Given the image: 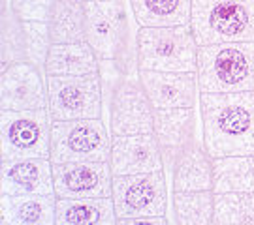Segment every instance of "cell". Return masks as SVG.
I'll return each mask as SVG.
<instances>
[{"instance_id": "cell-3", "label": "cell", "mask_w": 254, "mask_h": 225, "mask_svg": "<svg viewBox=\"0 0 254 225\" xmlns=\"http://www.w3.org/2000/svg\"><path fill=\"white\" fill-rule=\"evenodd\" d=\"M196 44L254 42V0H192Z\"/></svg>"}, {"instance_id": "cell-22", "label": "cell", "mask_w": 254, "mask_h": 225, "mask_svg": "<svg viewBox=\"0 0 254 225\" xmlns=\"http://www.w3.org/2000/svg\"><path fill=\"white\" fill-rule=\"evenodd\" d=\"M213 191H254V154L213 158Z\"/></svg>"}, {"instance_id": "cell-9", "label": "cell", "mask_w": 254, "mask_h": 225, "mask_svg": "<svg viewBox=\"0 0 254 225\" xmlns=\"http://www.w3.org/2000/svg\"><path fill=\"white\" fill-rule=\"evenodd\" d=\"M108 103L111 135L153 134L154 109L139 81V75L127 73L117 83L102 87Z\"/></svg>"}, {"instance_id": "cell-18", "label": "cell", "mask_w": 254, "mask_h": 225, "mask_svg": "<svg viewBox=\"0 0 254 225\" xmlns=\"http://www.w3.org/2000/svg\"><path fill=\"white\" fill-rule=\"evenodd\" d=\"M113 197H57V225H115Z\"/></svg>"}, {"instance_id": "cell-10", "label": "cell", "mask_w": 254, "mask_h": 225, "mask_svg": "<svg viewBox=\"0 0 254 225\" xmlns=\"http://www.w3.org/2000/svg\"><path fill=\"white\" fill-rule=\"evenodd\" d=\"M113 203L117 220L166 216L168 188L162 171L113 175Z\"/></svg>"}, {"instance_id": "cell-5", "label": "cell", "mask_w": 254, "mask_h": 225, "mask_svg": "<svg viewBox=\"0 0 254 225\" xmlns=\"http://www.w3.org/2000/svg\"><path fill=\"white\" fill-rule=\"evenodd\" d=\"M85 40L98 60H121L134 66V44L123 0H85Z\"/></svg>"}, {"instance_id": "cell-21", "label": "cell", "mask_w": 254, "mask_h": 225, "mask_svg": "<svg viewBox=\"0 0 254 225\" xmlns=\"http://www.w3.org/2000/svg\"><path fill=\"white\" fill-rule=\"evenodd\" d=\"M139 27L190 25L192 0H130Z\"/></svg>"}, {"instance_id": "cell-4", "label": "cell", "mask_w": 254, "mask_h": 225, "mask_svg": "<svg viewBox=\"0 0 254 225\" xmlns=\"http://www.w3.org/2000/svg\"><path fill=\"white\" fill-rule=\"evenodd\" d=\"M137 70L196 72L198 44L190 25L139 27L136 36Z\"/></svg>"}, {"instance_id": "cell-28", "label": "cell", "mask_w": 254, "mask_h": 225, "mask_svg": "<svg viewBox=\"0 0 254 225\" xmlns=\"http://www.w3.org/2000/svg\"><path fill=\"white\" fill-rule=\"evenodd\" d=\"M121 225H166L168 220L166 216H141V218H125V220H117Z\"/></svg>"}, {"instance_id": "cell-12", "label": "cell", "mask_w": 254, "mask_h": 225, "mask_svg": "<svg viewBox=\"0 0 254 225\" xmlns=\"http://www.w3.org/2000/svg\"><path fill=\"white\" fill-rule=\"evenodd\" d=\"M153 134L160 144L164 169L172 173L177 160L198 143L194 107L154 109Z\"/></svg>"}, {"instance_id": "cell-6", "label": "cell", "mask_w": 254, "mask_h": 225, "mask_svg": "<svg viewBox=\"0 0 254 225\" xmlns=\"http://www.w3.org/2000/svg\"><path fill=\"white\" fill-rule=\"evenodd\" d=\"M111 137L102 118L51 120V162H109Z\"/></svg>"}, {"instance_id": "cell-13", "label": "cell", "mask_w": 254, "mask_h": 225, "mask_svg": "<svg viewBox=\"0 0 254 225\" xmlns=\"http://www.w3.org/2000/svg\"><path fill=\"white\" fill-rule=\"evenodd\" d=\"M0 107L13 111L47 109V83L42 79V70L25 60L2 70Z\"/></svg>"}, {"instance_id": "cell-26", "label": "cell", "mask_w": 254, "mask_h": 225, "mask_svg": "<svg viewBox=\"0 0 254 225\" xmlns=\"http://www.w3.org/2000/svg\"><path fill=\"white\" fill-rule=\"evenodd\" d=\"M215 225H254V191L215 193Z\"/></svg>"}, {"instance_id": "cell-7", "label": "cell", "mask_w": 254, "mask_h": 225, "mask_svg": "<svg viewBox=\"0 0 254 225\" xmlns=\"http://www.w3.org/2000/svg\"><path fill=\"white\" fill-rule=\"evenodd\" d=\"M51 117L47 109L0 113V156L13 158H51Z\"/></svg>"}, {"instance_id": "cell-8", "label": "cell", "mask_w": 254, "mask_h": 225, "mask_svg": "<svg viewBox=\"0 0 254 225\" xmlns=\"http://www.w3.org/2000/svg\"><path fill=\"white\" fill-rule=\"evenodd\" d=\"M47 111L51 120L102 118L100 75H47Z\"/></svg>"}, {"instance_id": "cell-14", "label": "cell", "mask_w": 254, "mask_h": 225, "mask_svg": "<svg viewBox=\"0 0 254 225\" xmlns=\"http://www.w3.org/2000/svg\"><path fill=\"white\" fill-rule=\"evenodd\" d=\"M2 195H55L51 158H13L0 163Z\"/></svg>"}, {"instance_id": "cell-27", "label": "cell", "mask_w": 254, "mask_h": 225, "mask_svg": "<svg viewBox=\"0 0 254 225\" xmlns=\"http://www.w3.org/2000/svg\"><path fill=\"white\" fill-rule=\"evenodd\" d=\"M11 11L21 21H49L57 0H9Z\"/></svg>"}, {"instance_id": "cell-20", "label": "cell", "mask_w": 254, "mask_h": 225, "mask_svg": "<svg viewBox=\"0 0 254 225\" xmlns=\"http://www.w3.org/2000/svg\"><path fill=\"white\" fill-rule=\"evenodd\" d=\"M172 186L173 191L213 189V158L205 144L198 141L177 160L172 171Z\"/></svg>"}, {"instance_id": "cell-19", "label": "cell", "mask_w": 254, "mask_h": 225, "mask_svg": "<svg viewBox=\"0 0 254 225\" xmlns=\"http://www.w3.org/2000/svg\"><path fill=\"white\" fill-rule=\"evenodd\" d=\"M46 75H100V60L87 40L53 44L47 54Z\"/></svg>"}, {"instance_id": "cell-25", "label": "cell", "mask_w": 254, "mask_h": 225, "mask_svg": "<svg viewBox=\"0 0 254 225\" xmlns=\"http://www.w3.org/2000/svg\"><path fill=\"white\" fill-rule=\"evenodd\" d=\"M53 45L47 21H21L19 28V49L21 60L30 62L38 70L46 72L49 49Z\"/></svg>"}, {"instance_id": "cell-23", "label": "cell", "mask_w": 254, "mask_h": 225, "mask_svg": "<svg viewBox=\"0 0 254 225\" xmlns=\"http://www.w3.org/2000/svg\"><path fill=\"white\" fill-rule=\"evenodd\" d=\"M47 23L53 44L83 42L87 23L85 0H57Z\"/></svg>"}, {"instance_id": "cell-11", "label": "cell", "mask_w": 254, "mask_h": 225, "mask_svg": "<svg viewBox=\"0 0 254 225\" xmlns=\"http://www.w3.org/2000/svg\"><path fill=\"white\" fill-rule=\"evenodd\" d=\"M55 195L59 199L109 197L113 171L109 162L53 163Z\"/></svg>"}, {"instance_id": "cell-16", "label": "cell", "mask_w": 254, "mask_h": 225, "mask_svg": "<svg viewBox=\"0 0 254 225\" xmlns=\"http://www.w3.org/2000/svg\"><path fill=\"white\" fill-rule=\"evenodd\" d=\"M109 163L113 175H137L164 169L160 144L154 134L113 135Z\"/></svg>"}, {"instance_id": "cell-1", "label": "cell", "mask_w": 254, "mask_h": 225, "mask_svg": "<svg viewBox=\"0 0 254 225\" xmlns=\"http://www.w3.org/2000/svg\"><path fill=\"white\" fill-rule=\"evenodd\" d=\"M200 109L211 158L254 154V92H201Z\"/></svg>"}, {"instance_id": "cell-24", "label": "cell", "mask_w": 254, "mask_h": 225, "mask_svg": "<svg viewBox=\"0 0 254 225\" xmlns=\"http://www.w3.org/2000/svg\"><path fill=\"white\" fill-rule=\"evenodd\" d=\"M215 191H173V216L179 225L213 224Z\"/></svg>"}, {"instance_id": "cell-15", "label": "cell", "mask_w": 254, "mask_h": 225, "mask_svg": "<svg viewBox=\"0 0 254 225\" xmlns=\"http://www.w3.org/2000/svg\"><path fill=\"white\" fill-rule=\"evenodd\" d=\"M137 75L153 109L194 107L198 101L200 89L196 72L137 70Z\"/></svg>"}, {"instance_id": "cell-17", "label": "cell", "mask_w": 254, "mask_h": 225, "mask_svg": "<svg viewBox=\"0 0 254 225\" xmlns=\"http://www.w3.org/2000/svg\"><path fill=\"white\" fill-rule=\"evenodd\" d=\"M2 225H55L57 195H2L0 197Z\"/></svg>"}, {"instance_id": "cell-2", "label": "cell", "mask_w": 254, "mask_h": 225, "mask_svg": "<svg viewBox=\"0 0 254 225\" xmlns=\"http://www.w3.org/2000/svg\"><path fill=\"white\" fill-rule=\"evenodd\" d=\"M201 92H254V42L198 47Z\"/></svg>"}]
</instances>
